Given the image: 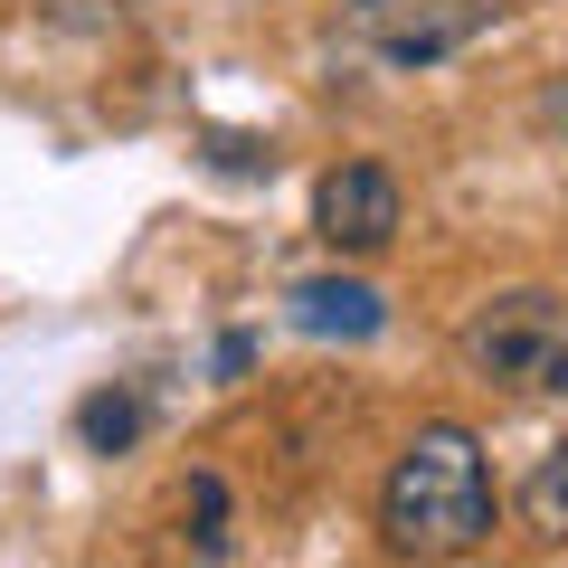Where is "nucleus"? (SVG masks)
<instances>
[{
	"label": "nucleus",
	"instance_id": "f257e3e1",
	"mask_svg": "<svg viewBox=\"0 0 568 568\" xmlns=\"http://www.w3.org/2000/svg\"><path fill=\"white\" fill-rule=\"evenodd\" d=\"M493 521H503V493H493L484 436L474 426H417L407 455L388 465V493H379L388 549H407V559H465V549L493 540Z\"/></svg>",
	"mask_w": 568,
	"mask_h": 568
},
{
	"label": "nucleus",
	"instance_id": "f03ea898",
	"mask_svg": "<svg viewBox=\"0 0 568 568\" xmlns=\"http://www.w3.org/2000/svg\"><path fill=\"white\" fill-rule=\"evenodd\" d=\"M465 369L503 388H568V304L521 284V294H493L465 323Z\"/></svg>",
	"mask_w": 568,
	"mask_h": 568
},
{
	"label": "nucleus",
	"instance_id": "7ed1b4c3",
	"mask_svg": "<svg viewBox=\"0 0 568 568\" xmlns=\"http://www.w3.org/2000/svg\"><path fill=\"white\" fill-rule=\"evenodd\" d=\"M493 20H503V0H351V39L388 67H446Z\"/></svg>",
	"mask_w": 568,
	"mask_h": 568
},
{
	"label": "nucleus",
	"instance_id": "20e7f679",
	"mask_svg": "<svg viewBox=\"0 0 568 568\" xmlns=\"http://www.w3.org/2000/svg\"><path fill=\"white\" fill-rule=\"evenodd\" d=\"M398 181H388L379 162H342L323 190H313V227H323L332 256H379L388 237H398Z\"/></svg>",
	"mask_w": 568,
	"mask_h": 568
},
{
	"label": "nucleus",
	"instance_id": "39448f33",
	"mask_svg": "<svg viewBox=\"0 0 568 568\" xmlns=\"http://www.w3.org/2000/svg\"><path fill=\"white\" fill-rule=\"evenodd\" d=\"M379 323H388V304L369 294V284H351V275L294 284V332H313V342H369Z\"/></svg>",
	"mask_w": 568,
	"mask_h": 568
},
{
	"label": "nucleus",
	"instance_id": "423d86ee",
	"mask_svg": "<svg viewBox=\"0 0 568 568\" xmlns=\"http://www.w3.org/2000/svg\"><path fill=\"white\" fill-rule=\"evenodd\" d=\"M521 521L540 530V540L568 549V436L540 455V465H530V484H521Z\"/></svg>",
	"mask_w": 568,
	"mask_h": 568
},
{
	"label": "nucleus",
	"instance_id": "0eeeda50",
	"mask_svg": "<svg viewBox=\"0 0 568 568\" xmlns=\"http://www.w3.org/2000/svg\"><path fill=\"white\" fill-rule=\"evenodd\" d=\"M77 436H85L95 455H123V446L142 436V398H133V388H95V398L77 407Z\"/></svg>",
	"mask_w": 568,
	"mask_h": 568
},
{
	"label": "nucleus",
	"instance_id": "6e6552de",
	"mask_svg": "<svg viewBox=\"0 0 568 568\" xmlns=\"http://www.w3.org/2000/svg\"><path fill=\"white\" fill-rule=\"evenodd\" d=\"M540 123H549V133L568 142V85H549V104H540Z\"/></svg>",
	"mask_w": 568,
	"mask_h": 568
}]
</instances>
